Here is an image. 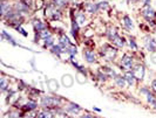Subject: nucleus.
<instances>
[{"label": "nucleus", "mask_w": 156, "mask_h": 118, "mask_svg": "<svg viewBox=\"0 0 156 118\" xmlns=\"http://www.w3.org/2000/svg\"><path fill=\"white\" fill-rule=\"evenodd\" d=\"M53 44V39H52V36H49L48 39L45 40V46L46 47H49V46H52Z\"/></svg>", "instance_id": "a878e982"}, {"label": "nucleus", "mask_w": 156, "mask_h": 118, "mask_svg": "<svg viewBox=\"0 0 156 118\" xmlns=\"http://www.w3.org/2000/svg\"><path fill=\"white\" fill-rule=\"evenodd\" d=\"M73 82H74V79H73V77H72L71 75L67 74V75H63V76H62V84H63L66 88L72 87Z\"/></svg>", "instance_id": "423d86ee"}, {"label": "nucleus", "mask_w": 156, "mask_h": 118, "mask_svg": "<svg viewBox=\"0 0 156 118\" xmlns=\"http://www.w3.org/2000/svg\"><path fill=\"white\" fill-rule=\"evenodd\" d=\"M6 87H7L6 79H1V91H5V90H6Z\"/></svg>", "instance_id": "cd10ccee"}, {"label": "nucleus", "mask_w": 156, "mask_h": 118, "mask_svg": "<svg viewBox=\"0 0 156 118\" xmlns=\"http://www.w3.org/2000/svg\"><path fill=\"white\" fill-rule=\"evenodd\" d=\"M72 1H74V0H72Z\"/></svg>", "instance_id": "e433bc0d"}, {"label": "nucleus", "mask_w": 156, "mask_h": 118, "mask_svg": "<svg viewBox=\"0 0 156 118\" xmlns=\"http://www.w3.org/2000/svg\"><path fill=\"white\" fill-rule=\"evenodd\" d=\"M21 4H24L25 6H31L33 4V1L32 0H21Z\"/></svg>", "instance_id": "7c9ffc66"}, {"label": "nucleus", "mask_w": 156, "mask_h": 118, "mask_svg": "<svg viewBox=\"0 0 156 118\" xmlns=\"http://www.w3.org/2000/svg\"><path fill=\"white\" fill-rule=\"evenodd\" d=\"M85 21H86L85 14L80 13V14H78V15H77V22H78L79 26H82V25H85Z\"/></svg>", "instance_id": "dca6fc26"}, {"label": "nucleus", "mask_w": 156, "mask_h": 118, "mask_svg": "<svg viewBox=\"0 0 156 118\" xmlns=\"http://www.w3.org/2000/svg\"><path fill=\"white\" fill-rule=\"evenodd\" d=\"M122 21H123V25H124V26H126V27H127L128 29H133V28H134V23H133V20L130 19L129 17H124Z\"/></svg>", "instance_id": "9d476101"}, {"label": "nucleus", "mask_w": 156, "mask_h": 118, "mask_svg": "<svg viewBox=\"0 0 156 118\" xmlns=\"http://www.w3.org/2000/svg\"><path fill=\"white\" fill-rule=\"evenodd\" d=\"M152 62L156 64V56H153V58H152Z\"/></svg>", "instance_id": "f704fd0d"}, {"label": "nucleus", "mask_w": 156, "mask_h": 118, "mask_svg": "<svg viewBox=\"0 0 156 118\" xmlns=\"http://www.w3.org/2000/svg\"><path fill=\"white\" fill-rule=\"evenodd\" d=\"M78 82L79 83H83V82H86V79H85V76H82L81 74H78Z\"/></svg>", "instance_id": "c85d7f7f"}, {"label": "nucleus", "mask_w": 156, "mask_h": 118, "mask_svg": "<svg viewBox=\"0 0 156 118\" xmlns=\"http://www.w3.org/2000/svg\"><path fill=\"white\" fill-rule=\"evenodd\" d=\"M146 46H147V49H148L149 52H155L156 50V42L154 40L148 39L146 41Z\"/></svg>", "instance_id": "6e6552de"}, {"label": "nucleus", "mask_w": 156, "mask_h": 118, "mask_svg": "<svg viewBox=\"0 0 156 118\" xmlns=\"http://www.w3.org/2000/svg\"><path fill=\"white\" fill-rule=\"evenodd\" d=\"M153 90H154V91L156 93V79H154V81H153Z\"/></svg>", "instance_id": "72a5a7b5"}, {"label": "nucleus", "mask_w": 156, "mask_h": 118, "mask_svg": "<svg viewBox=\"0 0 156 118\" xmlns=\"http://www.w3.org/2000/svg\"><path fill=\"white\" fill-rule=\"evenodd\" d=\"M132 63H133V59H132L129 55H124V56L122 58V62H121L122 67H124V68L129 69V68L132 67Z\"/></svg>", "instance_id": "39448f33"}, {"label": "nucleus", "mask_w": 156, "mask_h": 118, "mask_svg": "<svg viewBox=\"0 0 156 118\" xmlns=\"http://www.w3.org/2000/svg\"><path fill=\"white\" fill-rule=\"evenodd\" d=\"M42 106H55L59 104V99L54 97H43L41 101Z\"/></svg>", "instance_id": "7ed1b4c3"}, {"label": "nucleus", "mask_w": 156, "mask_h": 118, "mask_svg": "<svg viewBox=\"0 0 156 118\" xmlns=\"http://www.w3.org/2000/svg\"><path fill=\"white\" fill-rule=\"evenodd\" d=\"M129 44H130V47H132L133 49H136L137 48L136 44H135V42H134V40H130V41H129Z\"/></svg>", "instance_id": "2f4dec72"}, {"label": "nucleus", "mask_w": 156, "mask_h": 118, "mask_svg": "<svg viewBox=\"0 0 156 118\" xmlns=\"http://www.w3.org/2000/svg\"><path fill=\"white\" fill-rule=\"evenodd\" d=\"M48 85H49V88H51L52 90H58V88H59L58 82H57L55 79H51V81H48Z\"/></svg>", "instance_id": "6ab92c4d"}, {"label": "nucleus", "mask_w": 156, "mask_h": 118, "mask_svg": "<svg viewBox=\"0 0 156 118\" xmlns=\"http://www.w3.org/2000/svg\"><path fill=\"white\" fill-rule=\"evenodd\" d=\"M1 13L2 14H6V13H10V6L7 7V5L5 2L1 4Z\"/></svg>", "instance_id": "412c9836"}, {"label": "nucleus", "mask_w": 156, "mask_h": 118, "mask_svg": "<svg viewBox=\"0 0 156 118\" xmlns=\"http://www.w3.org/2000/svg\"><path fill=\"white\" fill-rule=\"evenodd\" d=\"M53 1H54V5L58 6V7H61V6L66 5V0H53Z\"/></svg>", "instance_id": "b1692460"}, {"label": "nucleus", "mask_w": 156, "mask_h": 118, "mask_svg": "<svg viewBox=\"0 0 156 118\" xmlns=\"http://www.w3.org/2000/svg\"><path fill=\"white\" fill-rule=\"evenodd\" d=\"M66 52H67L71 56H74L78 50H77V47H75V46H68V48L66 49Z\"/></svg>", "instance_id": "a211bd4d"}, {"label": "nucleus", "mask_w": 156, "mask_h": 118, "mask_svg": "<svg viewBox=\"0 0 156 118\" xmlns=\"http://www.w3.org/2000/svg\"><path fill=\"white\" fill-rule=\"evenodd\" d=\"M115 82H116V84L120 88H123L124 84H126V79H124V77H121V76H116V77H115Z\"/></svg>", "instance_id": "4468645a"}, {"label": "nucleus", "mask_w": 156, "mask_h": 118, "mask_svg": "<svg viewBox=\"0 0 156 118\" xmlns=\"http://www.w3.org/2000/svg\"><path fill=\"white\" fill-rule=\"evenodd\" d=\"M43 112V118H53V115L49 111H42Z\"/></svg>", "instance_id": "c756f323"}, {"label": "nucleus", "mask_w": 156, "mask_h": 118, "mask_svg": "<svg viewBox=\"0 0 156 118\" xmlns=\"http://www.w3.org/2000/svg\"><path fill=\"white\" fill-rule=\"evenodd\" d=\"M33 25H34V28L38 29V31H40V32L45 29V25H43L41 21H39V20H35V21L33 22Z\"/></svg>", "instance_id": "2eb2a0df"}, {"label": "nucleus", "mask_w": 156, "mask_h": 118, "mask_svg": "<svg viewBox=\"0 0 156 118\" xmlns=\"http://www.w3.org/2000/svg\"><path fill=\"white\" fill-rule=\"evenodd\" d=\"M124 79L126 81L132 85V84H134V81H135V76H134V74L133 73H130V71H127L126 74H124Z\"/></svg>", "instance_id": "9b49d317"}, {"label": "nucleus", "mask_w": 156, "mask_h": 118, "mask_svg": "<svg viewBox=\"0 0 156 118\" xmlns=\"http://www.w3.org/2000/svg\"><path fill=\"white\" fill-rule=\"evenodd\" d=\"M81 118H92V116H89V115H83Z\"/></svg>", "instance_id": "c9c22d12"}, {"label": "nucleus", "mask_w": 156, "mask_h": 118, "mask_svg": "<svg viewBox=\"0 0 156 118\" xmlns=\"http://www.w3.org/2000/svg\"><path fill=\"white\" fill-rule=\"evenodd\" d=\"M52 53H53V54H57V55H60V54L62 53L61 46H52Z\"/></svg>", "instance_id": "aec40b11"}, {"label": "nucleus", "mask_w": 156, "mask_h": 118, "mask_svg": "<svg viewBox=\"0 0 156 118\" xmlns=\"http://www.w3.org/2000/svg\"><path fill=\"white\" fill-rule=\"evenodd\" d=\"M83 56H85V59L87 60V62H89V63L95 62V54L92 50H85L83 52Z\"/></svg>", "instance_id": "0eeeda50"}, {"label": "nucleus", "mask_w": 156, "mask_h": 118, "mask_svg": "<svg viewBox=\"0 0 156 118\" xmlns=\"http://www.w3.org/2000/svg\"><path fill=\"white\" fill-rule=\"evenodd\" d=\"M35 106H37V104H35L34 102H28V103L26 104V108H27L28 110H34Z\"/></svg>", "instance_id": "393cba45"}, {"label": "nucleus", "mask_w": 156, "mask_h": 118, "mask_svg": "<svg viewBox=\"0 0 156 118\" xmlns=\"http://www.w3.org/2000/svg\"><path fill=\"white\" fill-rule=\"evenodd\" d=\"M135 79H142L143 76H144V67L143 66H136L134 68V71H133Z\"/></svg>", "instance_id": "20e7f679"}, {"label": "nucleus", "mask_w": 156, "mask_h": 118, "mask_svg": "<svg viewBox=\"0 0 156 118\" xmlns=\"http://www.w3.org/2000/svg\"><path fill=\"white\" fill-rule=\"evenodd\" d=\"M113 42H114L116 46H118V47H123V44H124V41H123V39H122V38H120L118 35H116V36L113 39Z\"/></svg>", "instance_id": "f3484780"}, {"label": "nucleus", "mask_w": 156, "mask_h": 118, "mask_svg": "<svg viewBox=\"0 0 156 118\" xmlns=\"http://www.w3.org/2000/svg\"><path fill=\"white\" fill-rule=\"evenodd\" d=\"M67 110H68L69 112H72V114H79V112L81 111V108L79 106L78 104L71 103V104H69V106L67 108Z\"/></svg>", "instance_id": "1a4fd4ad"}, {"label": "nucleus", "mask_w": 156, "mask_h": 118, "mask_svg": "<svg viewBox=\"0 0 156 118\" xmlns=\"http://www.w3.org/2000/svg\"><path fill=\"white\" fill-rule=\"evenodd\" d=\"M17 29H18V31H19L20 33H21V34H22V35H25V36H27V33H26V32H25V31H24V29H22V28H21V27H17Z\"/></svg>", "instance_id": "473e14b6"}, {"label": "nucleus", "mask_w": 156, "mask_h": 118, "mask_svg": "<svg viewBox=\"0 0 156 118\" xmlns=\"http://www.w3.org/2000/svg\"><path fill=\"white\" fill-rule=\"evenodd\" d=\"M98 6H99V8H107L108 7V2H106V1H101V2H99L98 4Z\"/></svg>", "instance_id": "bb28decb"}, {"label": "nucleus", "mask_w": 156, "mask_h": 118, "mask_svg": "<svg viewBox=\"0 0 156 118\" xmlns=\"http://www.w3.org/2000/svg\"><path fill=\"white\" fill-rule=\"evenodd\" d=\"M49 36H51V34H49L47 31H45V29H43V31H41V32H40V38H41V39L46 40V39H48Z\"/></svg>", "instance_id": "4be33fe9"}, {"label": "nucleus", "mask_w": 156, "mask_h": 118, "mask_svg": "<svg viewBox=\"0 0 156 118\" xmlns=\"http://www.w3.org/2000/svg\"><path fill=\"white\" fill-rule=\"evenodd\" d=\"M147 99H148V102L150 104H153L154 106H156V99L154 98V96H152L150 94H147Z\"/></svg>", "instance_id": "5701e85b"}, {"label": "nucleus", "mask_w": 156, "mask_h": 118, "mask_svg": "<svg viewBox=\"0 0 156 118\" xmlns=\"http://www.w3.org/2000/svg\"><path fill=\"white\" fill-rule=\"evenodd\" d=\"M104 49H106V50L102 49V54H103V56L107 60H112L116 55V49H114V48H112V47H108V46H106Z\"/></svg>", "instance_id": "f03ea898"}, {"label": "nucleus", "mask_w": 156, "mask_h": 118, "mask_svg": "<svg viewBox=\"0 0 156 118\" xmlns=\"http://www.w3.org/2000/svg\"><path fill=\"white\" fill-rule=\"evenodd\" d=\"M60 46L61 47H68L69 46V39L66 35H62L60 38Z\"/></svg>", "instance_id": "ddd939ff"}, {"label": "nucleus", "mask_w": 156, "mask_h": 118, "mask_svg": "<svg viewBox=\"0 0 156 118\" xmlns=\"http://www.w3.org/2000/svg\"><path fill=\"white\" fill-rule=\"evenodd\" d=\"M142 15H143V18H146L148 21H150V20L155 17V12H154V9L150 7V5H146V6L143 7V9H142Z\"/></svg>", "instance_id": "f257e3e1"}, {"label": "nucleus", "mask_w": 156, "mask_h": 118, "mask_svg": "<svg viewBox=\"0 0 156 118\" xmlns=\"http://www.w3.org/2000/svg\"><path fill=\"white\" fill-rule=\"evenodd\" d=\"M98 8H99L98 4H87V6H86V9L89 13H95L98 11Z\"/></svg>", "instance_id": "f8f14e48"}]
</instances>
